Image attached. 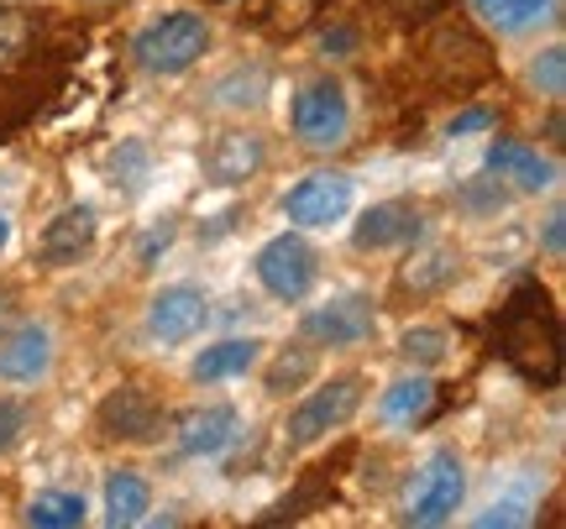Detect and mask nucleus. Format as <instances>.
Returning a JSON list of instances; mask_svg holds the SVG:
<instances>
[{"instance_id": "1", "label": "nucleus", "mask_w": 566, "mask_h": 529, "mask_svg": "<svg viewBox=\"0 0 566 529\" xmlns=\"http://www.w3.org/2000/svg\"><path fill=\"white\" fill-rule=\"evenodd\" d=\"M493 347L520 378L541 388L556 383V372H562V326H556L546 288L520 284L509 294V305L499 309V326H493Z\"/></svg>"}, {"instance_id": "2", "label": "nucleus", "mask_w": 566, "mask_h": 529, "mask_svg": "<svg viewBox=\"0 0 566 529\" xmlns=\"http://www.w3.org/2000/svg\"><path fill=\"white\" fill-rule=\"evenodd\" d=\"M210 42H216V32H210V21L200 11H168V17L147 21L132 38V59L158 80H179L210 53Z\"/></svg>"}, {"instance_id": "3", "label": "nucleus", "mask_w": 566, "mask_h": 529, "mask_svg": "<svg viewBox=\"0 0 566 529\" xmlns=\"http://www.w3.org/2000/svg\"><path fill=\"white\" fill-rule=\"evenodd\" d=\"M363 399H367L363 372H336V378H325V383H315L300 404L289 409V420H283V441H289L294 451L321 446L325 435H336V430L352 425V414L363 409Z\"/></svg>"}, {"instance_id": "4", "label": "nucleus", "mask_w": 566, "mask_h": 529, "mask_svg": "<svg viewBox=\"0 0 566 529\" xmlns=\"http://www.w3.org/2000/svg\"><path fill=\"white\" fill-rule=\"evenodd\" d=\"M289 126H294V142L310 152H331L352 137V95L336 74H315L294 89L289 105Z\"/></svg>"}, {"instance_id": "5", "label": "nucleus", "mask_w": 566, "mask_h": 529, "mask_svg": "<svg viewBox=\"0 0 566 529\" xmlns=\"http://www.w3.org/2000/svg\"><path fill=\"white\" fill-rule=\"evenodd\" d=\"M462 504H467V462L451 446H436L405 493V525L420 529L451 525L462 514Z\"/></svg>"}, {"instance_id": "6", "label": "nucleus", "mask_w": 566, "mask_h": 529, "mask_svg": "<svg viewBox=\"0 0 566 529\" xmlns=\"http://www.w3.org/2000/svg\"><path fill=\"white\" fill-rule=\"evenodd\" d=\"M252 273H258V284H263L279 305H300V299H310V288L321 278V257H315V246L304 242L300 231H279V236H268V242L258 246Z\"/></svg>"}, {"instance_id": "7", "label": "nucleus", "mask_w": 566, "mask_h": 529, "mask_svg": "<svg viewBox=\"0 0 566 529\" xmlns=\"http://www.w3.org/2000/svg\"><path fill=\"white\" fill-rule=\"evenodd\" d=\"M95 425L105 441H122V446H147L158 441L168 425V404L147 383H116L95 409Z\"/></svg>"}, {"instance_id": "8", "label": "nucleus", "mask_w": 566, "mask_h": 529, "mask_svg": "<svg viewBox=\"0 0 566 529\" xmlns=\"http://www.w3.org/2000/svg\"><path fill=\"white\" fill-rule=\"evenodd\" d=\"M352 204H357V183L336 168H315L283 194V221L300 231H331L352 215Z\"/></svg>"}, {"instance_id": "9", "label": "nucleus", "mask_w": 566, "mask_h": 529, "mask_svg": "<svg viewBox=\"0 0 566 529\" xmlns=\"http://www.w3.org/2000/svg\"><path fill=\"white\" fill-rule=\"evenodd\" d=\"M373 330H378V309H373L367 294H336V299L315 305L300 320L304 341L310 347H331V351L363 347V341H373Z\"/></svg>"}, {"instance_id": "10", "label": "nucleus", "mask_w": 566, "mask_h": 529, "mask_svg": "<svg viewBox=\"0 0 566 529\" xmlns=\"http://www.w3.org/2000/svg\"><path fill=\"white\" fill-rule=\"evenodd\" d=\"M210 326V294L200 284H163L147 299V336L158 347H189Z\"/></svg>"}, {"instance_id": "11", "label": "nucleus", "mask_w": 566, "mask_h": 529, "mask_svg": "<svg viewBox=\"0 0 566 529\" xmlns=\"http://www.w3.org/2000/svg\"><path fill=\"white\" fill-rule=\"evenodd\" d=\"M200 168L210 183L221 189H242L268 168V142L252 131V126H226L210 137V147L200 152Z\"/></svg>"}, {"instance_id": "12", "label": "nucleus", "mask_w": 566, "mask_h": 529, "mask_svg": "<svg viewBox=\"0 0 566 529\" xmlns=\"http://www.w3.org/2000/svg\"><path fill=\"white\" fill-rule=\"evenodd\" d=\"M95 236H101L95 210H90V204H69V210H59L53 221L42 225L38 263L42 267H74V263H84V257L95 252Z\"/></svg>"}, {"instance_id": "13", "label": "nucleus", "mask_w": 566, "mask_h": 529, "mask_svg": "<svg viewBox=\"0 0 566 529\" xmlns=\"http://www.w3.org/2000/svg\"><path fill=\"white\" fill-rule=\"evenodd\" d=\"M424 236V210L409 200H378L363 210V221L352 231V242L363 252H394V246H415Z\"/></svg>"}, {"instance_id": "14", "label": "nucleus", "mask_w": 566, "mask_h": 529, "mask_svg": "<svg viewBox=\"0 0 566 529\" xmlns=\"http://www.w3.org/2000/svg\"><path fill=\"white\" fill-rule=\"evenodd\" d=\"M237 430H242V414L237 404H195L184 409L179 420H174V446L179 456H221L231 441H237Z\"/></svg>"}, {"instance_id": "15", "label": "nucleus", "mask_w": 566, "mask_h": 529, "mask_svg": "<svg viewBox=\"0 0 566 529\" xmlns=\"http://www.w3.org/2000/svg\"><path fill=\"white\" fill-rule=\"evenodd\" d=\"M488 173H493V183H504L514 194H541V189L556 183V163H551L541 147L520 142V137H493V147H488Z\"/></svg>"}, {"instance_id": "16", "label": "nucleus", "mask_w": 566, "mask_h": 529, "mask_svg": "<svg viewBox=\"0 0 566 529\" xmlns=\"http://www.w3.org/2000/svg\"><path fill=\"white\" fill-rule=\"evenodd\" d=\"M53 367V330L42 320H21V326L0 330V378L6 383H38Z\"/></svg>"}, {"instance_id": "17", "label": "nucleus", "mask_w": 566, "mask_h": 529, "mask_svg": "<svg viewBox=\"0 0 566 529\" xmlns=\"http://www.w3.org/2000/svg\"><path fill=\"white\" fill-rule=\"evenodd\" d=\"M457 273H462V252H457V246L424 242V246H415L405 257V267H399V288L415 294V299H430V294H441Z\"/></svg>"}, {"instance_id": "18", "label": "nucleus", "mask_w": 566, "mask_h": 529, "mask_svg": "<svg viewBox=\"0 0 566 529\" xmlns=\"http://www.w3.org/2000/svg\"><path fill=\"white\" fill-rule=\"evenodd\" d=\"M263 347L258 336H226L216 347H205L195 362H189V378L195 383H231V378H247L252 367L263 362Z\"/></svg>"}, {"instance_id": "19", "label": "nucleus", "mask_w": 566, "mask_h": 529, "mask_svg": "<svg viewBox=\"0 0 566 529\" xmlns=\"http://www.w3.org/2000/svg\"><path fill=\"white\" fill-rule=\"evenodd\" d=\"M147 514H153V488H147V477L132 467H116L105 477V525L132 529V525H142Z\"/></svg>"}, {"instance_id": "20", "label": "nucleus", "mask_w": 566, "mask_h": 529, "mask_svg": "<svg viewBox=\"0 0 566 529\" xmlns=\"http://www.w3.org/2000/svg\"><path fill=\"white\" fill-rule=\"evenodd\" d=\"M315 367H321V351L310 347V341H294V347H283L263 372V388L268 399H289V393H300L310 378H315Z\"/></svg>"}, {"instance_id": "21", "label": "nucleus", "mask_w": 566, "mask_h": 529, "mask_svg": "<svg viewBox=\"0 0 566 529\" xmlns=\"http://www.w3.org/2000/svg\"><path fill=\"white\" fill-rule=\"evenodd\" d=\"M84 519H90L84 493H38L27 504V525H38V529H80Z\"/></svg>"}, {"instance_id": "22", "label": "nucleus", "mask_w": 566, "mask_h": 529, "mask_svg": "<svg viewBox=\"0 0 566 529\" xmlns=\"http://www.w3.org/2000/svg\"><path fill=\"white\" fill-rule=\"evenodd\" d=\"M430 404H436V383H430V378L420 372V378H405V383L388 388L378 409H384L388 425H415V420H420Z\"/></svg>"}, {"instance_id": "23", "label": "nucleus", "mask_w": 566, "mask_h": 529, "mask_svg": "<svg viewBox=\"0 0 566 529\" xmlns=\"http://www.w3.org/2000/svg\"><path fill=\"white\" fill-rule=\"evenodd\" d=\"M478 6V17L488 27H499V32H530L535 21L551 17V6L556 0H472Z\"/></svg>"}, {"instance_id": "24", "label": "nucleus", "mask_w": 566, "mask_h": 529, "mask_svg": "<svg viewBox=\"0 0 566 529\" xmlns=\"http://www.w3.org/2000/svg\"><path fill=\"white\" fill-rule=\"evenodd\" d=\"M27 53H32V21L0 0V74H17Z\"/></svg>"}, {"instance_id": "25", "label": "nucleus", "mask_w": 566, "mask_h": 529, "mask_svg": "<svg viewBox=\"0 0 566 529\" xmlns=\"http://www.w3.org/2000/svg\"><path fill=\"white\" fill-rule=\"evenodd\" d=\"M263 100H268V68H231L216 84V105H231V110H252Z\"/></svg>"}, {"instance_id": "26", "label": "nucleus", "mask_w": 566, "mask_h": 529, "mask_svg": "<svg viewBox=\"0 0 566 529\" xmlns=\"http://www.w3.org/2000/svg\"><path fill=\"white\" fill-rule=\"evenodd\" d=\"M399 357H405L409 367H441L446 357H451V330L441 326H415L405 330V341H399Z\"/></svg>"}, {"instance_id": "27", "label": "nucleus", "mask_w": 566, "mask_h": 529, "mask_svg": "<svg viewBox=\"0 0 566 529\" xmlns=\"http://www.w3.org/2000/svg\"><path fill=\"white\" fill-rule=\"evenodd\" d=\"M530 89L546 95V100H562L566 95V53L562 47H546L541 59L530 63Z\"/></svg>"}, {"instance_id": "28", "label": "nucleus", "mask_w": 566, "mask_h": 529, "mask_svg": "<svg viewBox=\"0 0 566 529\" xmlns=\"http://www.w3.org/2000/svg\"><path fill=\"white\" fill-rule=\"evenodd\" d=\"M174 236H179V221H158L147 236H142V246H137V267H142V273H153V267H158V257L174 246Z\"/></svg>"}, {"instance_id": "29", "label": "nucleus", "mask_w": 566, "mask_h": 529, "mask_svg": "<svg viewBox=\"0 0 566 529\" xmlns=\"http://www.w3.org/2000/svg\"><path fill=\"white\" fill-rule=\"evenodd\" d=\"M21 430H27V404L21 399H0V456L21 441Z\"/></svg>"}, {"instance_id": "30", "label": "nucleus", "mask_w": 566, "mask_h": 529, "mask_svg": "<svg viewBox=\"0 0 566 529\" xmlns=\"http://www.w3.org/2000/svg\"><path fill=\"white\" fill-rule=\"evenodd\" d=\"M399 21H430L436 11H446V0H384Z\"/></svg>"}, {"instance_id": "31", "label": "nucleus", "mask_w": 566, "mask_h": 529, "mask_svg": "<svg viewBox=\"0 0 566 529\" xmlns=\"http://www.w3.org/2000/svg\"><path fill=\"white\" fill-rule=\"evenodd\" d=\"M488 126H493V110H488V105H472L462 116H451L446 137H467V131H488Z\"/></svg>"}, {"instance_id": "32", "label": "nucleus", "mask_w": 566, "mask_h": 529, "mask_svg": "<svg viewBox=\"0 0 566 529\" xmlns=\"http://www.w3.org/2000/svg\"><path fill=\"white\" fill-rule=\"evenodd\" d=\"M310 6H315V0H279L283 17H273V27H279V32L283 27H289V32H300L304 21H310Z\"/></svg>"}, {"instance_id": "33", "label": "nucleus", "mask_w": 566, "mask_h": 529, "mask_svg": "<svg viewBox=\"0 0 566 529\" xmlns=\"http://www.w3.org/2000/svg\"><path fill=\"white\" fill-rule=\"evenodd\" d=\"M321 47H325V59H346V47H357V32H352V27H336V32L321 38Z\"/></svg>"}, {"instance_id": "34", "label": "nucleus", "mask_w": 566, "mask_h": 529, "mask_svg": "<svg viewBox=\"0 0 566 529\" xmlns=\"http://www.w3.org/2000/svg\"><path fill=\"white\" fill-rule=\"evenodd\" d=\"M478 525H525V509L520 504H493L488 514H478Z\"/></svg>"}, {"instance_id": "35", "label": "nucleus", "mask_w": 566, "mask_h": 529, "mask_svg": "<svg viewBox=\"0 0 566 529\" xmlns=\"http://www.w3.org/2000/svg\"><path fill=\"white\" fill-rule=\"evenodd\" d=\"M566 215H562V210H551V221H546V252H551V257H562V246H566Z\"/></svg>"}, {"instance_id": "36", "label": "nucleus", "mask_w": 566, "mask_h": 529, "mask_svg": "<svg viewBox=\"0 0 566 529\" xmlns=\"http://www.w3.org/2000/svg\"><path fill=\"white\" fill-rule=\"evenodd\" d=\"M11 309H17V305H11V288L0 284V330L11 326Z\"/></svg>"}, {"instance_id": "37", "label": "nucleus", "mask_w": 566, "mask_h": 529, "mask_svg": "<svg viewBox=\"0 0 566 529\" xmlns=\"http://www.w3.org/2000/svg\"><path fill=\"white\" fill-rule=\"evenodd\" d=\"M6 242H11V221H6V210H0V252H6Z\"/></svg>"}, {"instance_id": "38", "label": "nucleus", "mask_w": 566, "mask_h": 529, "mask_svg": "<svg viewBox=\"0 0 566 529\" xmlns=\"http://www.w3.org/2000/svg\"><path fill=\"white\" fill-rule=\"evenodd\" d=\"M80 6H116V0H80Z\"/></svg>"}, {"instance_id": "39", "label": "nucleus", "mask_w": 566, "mask_h": 529, "mask_svg": "<svg viewBox=\"0 0 566 529\" xmlns=\"http://www.w3.org/2000/svg\"><path fill=\"white\" fill-rule=\"evenodd\" d=\"M221 6H237V0H221Z\"/></svg>"}]
</instances>
